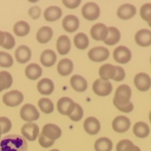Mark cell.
Returning a JSON list of instances; mask_svg holds the SVG:
<instances>
[{"instance_id": "obj_1", "label": "cell", "mask_w": 151, "mask_h": 151, "mask_svg": "<svg viewBox=\"0 0 151 151\" xmlns=\"http://www.w3.org/2000/svg\"><path fill=\"white\" fill-rule=\"evenodd\" d=\"M0 151H27V142L24 137L11 134L0 140Z\"/></svg>"}, {"instance_id": "obj_2", "label": "cell", "mask_w": 151, "mask_h": 151, "mask_svg": "<svg viewBox=\"0 0 151 151\" xmlns=\"http://www.w3.org/2000/svg\"><path fill=\"white\" fill-rule=\"evenodd\" d=\"M131 94H132V91L129 86L126 84L119 86L116 88V92H115L114 97L113 99V103H116L119 106L128 104L131 100Z\"/></svg>"}, {"instance_id": "obj_3", "label": "cell", "mask_w": 151, "mask_h": 151, "mask_svg": "<svg viewBox=\"0 0 151 151\" xmlns=\"http://www.w3.org/2000/svg\"><path fill=\"white\" fill-rule=\"evenodd\" d=\"M24 100V95L18 90H13L5 93L2 97V102L8 107H16Z\"/></svg>"}, {"instance_id": "obj_4", "label": "cell", "mask_w": 151, "mask_h": 151, "mask_svg": "<svg viewBox=\"0 0 151 151\" xmlns=\"http://www.w3.org/2000/svg\"><path fill=\"white\" fill-rule=\"evenodd\" d=\"M94 92L100 97L109 96L113 90L111 83L109 81H103L101 78L97 79L92 86Z\"/></svg>"}, {"instance_id": "obj_5", "label": "cell", "mask_w": 151, "mask_h": 151, "mask_svg": "<svg viewBox=\"0 0 151 151\" xmlns=\"http://www.w3.org/2000/svg\"><path fill=\"white\" fill-rule=\"evenodd\" d=\"M20 116L24 121L32 122L39 119L40 114L36 108L30 103L24 105L20 110Z\"/></svg>"}, {"instance_id": "obj_6", "label": "cell", "mask_w": 151, "mask_h": 151, "mask_svg": "<svg viewBox=\"0 0 151 151\" xmlns=\"http://www.w3.org/2000/svg\"><path fill=\"white\" fill-rule=\"evenodd\" d=\"M100 9L98 4L95 2H87L82 7V15L88 21H94L100 16Z\"/></svg>"}, {"instance_id": "obj_7", "label": "cell", "mask_w": 151, "mask_h": 151, "mask_svg": "<svg viewBox=\"0 0 151 151\" xmlns=\"http://www.w3.org/2000/svg\"><path fill=\"white\" fill-rule=\"evenodd\" d=\"M110 55L109 50L104 47H95L91 48L88 52V57L91 60L97 63L107 60Z\"/></svg>"}, {"instance_id": "obj_8", "label": "cell", "mask_w": 151, "mask_h": 151, "mask_svg": "<svg viewBox=\"0 0 151 151\" xmlns=\"http://www.w3.org/2000/svg\"><path fill=\"white\" fill-rule=\"evenodd\" d=\"M75 109V103L67 97H61L57 103V109L62 115L69 116Z\"/></svg>"}, {"instance_id": "obj_9", "label": "cell", "mask_w": 151, "mask_h": 151, "mask_svg": "<svg viewBox=\"0 0 151 151\" xmlns=\"http://www.w3.org/2000/svg\"><path fill=\"white\" fill-rule=\"evenodd\" d=\"M113 57L115 61L121 64H126L131 60L132 55L129 49L125 46H119L113 52Z\"/></svg>"}, {"instance_id": "obj_10", "label": "cell", "mask_w": 151, "mask_h": 151, "mask_svg": "<svg viewBox=\"0 0 151 151\" xmlns=\"http://www.w3.org/2000/svg\"><path fill=\"white\" fill-rule=\"evenodd\" d=\"M21 132L26 139L33 142L39 135V128L37 124L33 122H27L22 126Z\"/></svg>"}, {"instance_id": "obj_11", "label": "cell", "mask_w": 151, "mask_h": 151, "mask_svg": "<svg viewBox=\"0 0 151 151\" xmlns=\"http://www.w3.org/2000/svg\"><path fill=\"white\" fill-rule=\"evenodd\" d=\"M134 85L140 91H148L151 87V78L147 74L140 72L134 77Z\"/></svg>"}, {"instance_id": "obj_12", "label": "cell", "mask_w": 151, "mask_h": 151, "mask_svg": "<svg viewBox=\"0 0 151 151\" xmlns=\"http://www.w3.org/2000/svg\"><path fill=\"white\" fill-rule=\"evenodd\" d=\"M131 127V120L125 116H118L112 122V128L116 133L126 132Z\"/></svg>"}, {"instance_id": "obj_13", "label": "cell", "mask_w": 151, "mask_h": 151, "mask_svg": "<svg viewBox=\"0 0 151 151\" xmlns=\"http://www.w3.org/2000/svg\"><path fill=\"white\" fill-rule=\"evenodd\" d=\"M90 34L93 39L95 41H104L109 34V29L103 23H97L93 25L90 30Z\"/></svg>"}, {"instance_id": "obj_14", "label": "cell", "mask_w": 151, "mask_h": 151, "mask_svg": "<svg viewBox=\"0 0 151 151\" xmlns=\"http://www.w3.org/2000/svg\"><path fill=\"white\" fill-rule=\"evenodd\" d=\"M80 21L75 15H67L62 21V27L68 32H75L79 28Z\"/></svg>"}, {"instance_id": "obj_15", "label": "cell", "mask_w": 151, "mask_h": 151, "mask_svg": "<svg viewBox=\"0 0 151 151\" xmlns=\"http://www.w3.org/2000/svg\"><path fill=\"white\" fill-rule=\"evenodd\" d=\"M42 134L47 138L51 140H55L60 138L61 136V129L55 124H46L42 128Z\"/></svg>"}, {"instance_id": "obj_16", "label": "cell", "mask_w": 151, "mask_h": 151, "mask_svg": "<svg viewBox=\"0 0 151 151\" xmlns=\"http://www.w3.org/2000/svg\"><path fill=\"white\" fill-rule=\"evenodd\" d=\"M137 13V8L134 5L131 4H123L119 6L117 10V16L121 19L123 20H128L131 19L135 16Z\"/></svg>"}, {"instance_id": "obj_17", "label": "cell", "mask_w": 151, "mask_h": 151, "mask_svg": "<svg viewBox=\"0 0 151 151\" xmlns=\"http://www.w3.org/2000/svg\"><path fill=\"white\" fill-rule=\"evenodd\" d=\"M83 128L86 132L89 135H96L100 130V123L96 117L89 116L84 121Z\"/></svg>"}, {"instance_id": "obj_18", "label": "cell", "mask_w": 151, "mask_h": 151, "mask_svg": "<svg viewBox=\"0 0 151 151\" xmlns=\"http://www.w3.org/2000/svg\"><path fill=\"white\" fill-rule=\"evenodd\" d=\"M32 52H31L30 49L26 45H21L18 47L15 51V58L18 63H26L30 60Z\"/></svg>"}, {"instance_id": "obj_19", "label": "cell", "mask_w": 151, "mask_h": 151, "mask_svg": "<svg viewBox=\"0 0 151 151\" xmlns=\"http://www.w3.org/2000/svg\"><path fill=\"white\" fill-rule=\"evenodd\" d=\"M135 41L139 46L147 47L151 45V31L147 29H142L135 35Z\"/></svg>"}, {"instance_id": "obj_20", "label": "cell", "mask_w": 151, "mask_h": 151, "mask_svg": "<svg viewBox=\"0 0 151 151\" xmlns=\"http://www.w3.org/2000/svg\"><path fill=\"white\" fill-rule=\"evenodd\" d=\"M56 48L58 52L61 55L68 54L71 50V42L69 37L65 35L59 36L56 42Z\"/></svg>"}, {"instance_id": "obj_21", "label": "cell", "mask_w": 151, "mask_h": 151, "mask_svg": "<svg viewBox=\"0 0 151 151\" xmlns=\"http://www.w3.org/2000/svg\"><path fill=\"white\" fill-rule=\"evenodd\" d=\"M70 84L73 89L78 92H83L88 88L86 80L79 75H75L71 78Z\"/></svg>"}, {"instance_id": "obj_22", "label": "cell", "mask_w": 151, "mask_h": 151, "mask_svg": "<svg viewBox=\"0 0 151 151\" xmlns=\"http://www.w3.org/2000/svg\"><path fill=\"white\" fill-rule=\"evenodd\" d=\"M55 88L54 83L49 78H43L37 84L38 92L43 95H50L53 92Z\"/></svg>"}, {"instance_id": "obj_23", "label": "cell", "mask_w": 151, "mask_h": 151, "mask_svg": "<svg viewBox=\"0 0 151 151\" xmlns=\"http://www.w3.org/2000/svg\"><path fill=\"white\" fill-rule=\"evenodd\" d=\"M74 69L73 62L68 58H63L59 61L57 66L58 72L61 76H68L72 72Z\"/></svg>"}, {"instance_id": "obj_24", "label": "cell", "mask_w": 151, "mask_h": 151, "mask_svg": "<svg viewBox=\"0 0 151 151\" xmlns=\"http://www.w3.org/2000/svg\"><path fill=\"white\" fill-rule=\"evenodd\" d=\"M62 16V10L58 6H50L44 13V17L47 22H55L58 20Z\"/></svg>"}, {"instance_id": "obj_25", "label": "cell", "mask_w": 151, "mask_h": 151, "mask_svg": "<svg viewBox=\"0 0 151 151\" xmlns=\"http://www.w3.org/2000/svg\"><path fill=\"white\" fill-rule=\"evenodd\" d=\"M57 55L52 50H46L41 53L40 60L43 66L45 67H50L55 63Z\"/></svg>"}, {"instance_id": "obj_26", "label": "cell", "mask_w": 151, "mask_h": 151, "mask_svg": "<svg viewBox=\"0 0 151 151\" xmlns=\"http://www.w3.org/2000/svg\"><path fill=\"white\" fill-rule=\"evenodd\" d=\"M115 74H116L115 66L110 63L103 65L99 69V75L103 81H109L110 79H113L115 76Z\"/></svg>"}, {"instance_id": "obj_27", "label": "cell", "mask_w": 151, "mask_h": 151, "mask_svg": "<svg viewBox=\"0 0 151 151\" xmlns=\"http://www.w3.org/2000/svg\"><path fill=\"white\" fill-rule=\"evenodd\" d=\"M42 75V69L37 63H30L25 69V75L28 79L35 81Z\"/></svg>"}, {"instance_id": "obj_28", "label": "cell", "mask_w": 151, "mask_h": 151, "mask_svg": "<svg viewBox=\"0 0 151 151\" xmlns=\"http://www.w3.org/2000/svg\"><path fill=\"white\" fill-rule=\"evenodd\" d=\"M52 35V29L50 27L44 26L40 28L37 32L36 39L41 44H46L51 40Z\"/></svg>"}, {"instance_id": "obj_29", "label": "cell", "mask_w": 151, "mask_h": 151, "mask_svg": "<svg viewBox=\"0 0 151 151\" xmlns=\"http://www.w3.org/2000/svg\"><path fill=\"white\" fill-rule=\"evenodd\" d=\"M133 132L138 138L144 139L148 137L150 134V128L145 122H138L134 125Z\"/></svg>"}, {"instance_id": "obj_30", "label": "cell", "mask_w": 151, "mask_h": 151, "mask_svg": "<svg viewBox=\"0 0 151 151\" xmlns=\"http://www.w3.org/2000/svg\"><path fill=\"white\" fill-rule=\"evenodd\" d=\"M109 34L106 39L103 41V42L109 46H114L119 42L121 38V34L119 29L115 27H109Z\"/></svg>"}, {"instance_id": "obj_31", "label": "cell", "mask_w": 151, "mask_h": 151, "mask_svg": "<svg viewBox=\"0 0 151 151\" xmlns=\"http://www.w3.org/2000/svg\"><path fill=\"white\" fill-rule=\"evenodd\" d=\"M30 31L29 24L25 21H19L16 22L13 26V32L17 36L24 37L28 35Z\"/></svg>"}, {"instance_id": "obj_32", "label": "cell", "mask_w": 151, "mask_h": 151, "mask_svg": "<svg viewBox=\"0 0 151 151\" xmlns=\"http://www.w3.org/2000/svg\"><path fill=\"white\" fill-rule=\"evenodd\" d=\"M113 143L107 137H101L94 143V149L96 151H111Z\"/></svg>"}, {"instance_id": "obj_33", "label": "cell", "mask_w": 151, "mask_h": 151, "mask_svg": "<svg viewBox=\"0 0 151 151\" xmlns=\"http://www.w3.org/2000/svg\"><path fill=\"white\" fill-rule=\"evenodd\" d=\"M74 44L77 48L83 50L88 47L89 40L87 35L83 32H79L74 37Z\"/></svg>"}, {"instance_id": "obj_34", "label": "cell", "mask_w": 151, "mask_h": 151, "mask_svg": "<svg viewBox=\"0 0 151 151\" xmlns=\"http://www.w3.org/2000/svg\"><path fill=\"white\" fill-rule=\"evenodd\" d=\"M13 84V78L7 71L0 72V92L10 88Z\"/></svg>"}, {"instance_id": "obj_35", "label": "cell", "mask_w": 151, "mask_h": 151, "mask_svg": "<svg viewBox=\"0 0 151 151\" xmlns=\"http://www.w3.org/2000/svg\"><path fill=\"white\" fill-rule=\"evenodd\" d=\"M38 106L40 110L44 114L52 113L54 111V105L51 100L49 98H41L38 102Z\"/></svg>"}, {"instance_id": "obj_36", "label": "cell", "mask_w": 151, "mask_h": 151, "mask_svg": "<svg viewBox=\"0 0 151 151\" xmlns=\"http://www.w3.org/2000/svg\"><path fill=\"white\" fill-rule=\"evenodd\" d=\"M13 64V59L9 53L0 52V66L3 68H10Z\"/></svg>"}, {"instance_id": "obj_37", "label": "cell", "mask_w": 151, "mask_h": 151, "mask_svg": "<svg viewBox=\"0 0 151 151\" xmlns=\"http://www.w3.org/2000/svg\"><path fill=\"white\" fill-rule=\"evenodd\" d=\"M134 143L129 139H122L117 143L116 147V151H134Z\"/></svg>"}, {"instance_id": "obj_38", "label": "cell", "mask_w": 151, "mask_h": 151, "mask_svg": "<svg viewBox=\"0 0 151 151\" xmlns=\"http://www.w3.org/2000/svg\"><path fill=\"white\" fill-rule=\"evenodd\" d=\"M140 16L145 22H151V3H145L140 8Z\"/></svg>"}, {"instance_id": "obj_39", "label": "cell", "mask_w": 151, "mask_h": 151, "mask_svg": "<svg viewBox=\"0 0 151 151\" xmlns=\"http://www.w3.org/2000/svg\"><path fill=\"white\" fill-rule=\"evenodd\" d=\"M83 116V111L82 107L78 103H75V109L74 111L69 116V119L74 122H79Z\"/></svg>"}, {"instance_id": "obj_40", "label": "cell", "mask_w": 151, "mask_h": 151, "mask_svg": "<svg viewBox=\"0 0 151 151\" xmlns=\"http://www.w3.org/2000/svg\"><path fill=\"white\" fill-rule=\"evenodd\" d=\"M4 36H5V39H4V44L1 47L6 50H11L15 47L16 44V41H15V38L10 32H4Z\"/></svg>"}, {"instance_id": "obj_41", "label": "cell", "mask_w": 151, "mask_h": 151, "mask_svg": "<svg viewBox=\"0 0 151 151\" xmlns=\"http://www.w3.org/2000/svg\"><path fill=\"white\" fill-rule=\"evenodd\" d=\"M0 126L1 128V134H7L10 131L12 128L11 121L5 116H1L0 117Z\"/></svg>"}, {"instance_id": "obj_42", "label": "cell", "mask_w": 151, "mask_h": 151, "mask_svg": "<svg viewBox=\"0 0 151 151\" xmlns=\"http://www.w3.org/2000/svg\"><path fill=\"white\" fill-rule=\"evenodd\" d=\"M38 142H39L40 145L41 147H44V148H47V147H50L51 146H52L54 145L55 141L47 138V137H45L43 135L42 133H41L38 135Z\"/></svg>"}, {"instance_id": "obj_43", "label": "cell", "mask_w": 151, "mask_h": 151, "mask_svg": "<svg viewBox=\"0 0 151 151\" xmlns=\"http://www.w3.org/2000/svg\"><path fill=\"white\" fill-rule=\"evenodd\" d=\"M115 69H116V74H115L114 78H113L114 81L116 82L123 81L125 78V70L119 66H115Z\"/></svg>"}, {"instance_id": "obj_44", "label": "cell", "mask_w": 151, "mask_h": 151, "mask_svg": "<svg viewBox=\"0 0 151 151\" xmlns=\"http://www.w3.org/2000/svg\"><path fill=\"white\" fill-rule=\"evenodd\" d=\"M114 105L115 107L118 110L122 112H124V113H130V112H131L134 110V104L131 101L128 104L123 105V106H119V105L116 104V103H114Z\"/></svg>"}, {"instance_id": "obj_45", "label": "cell", "mask_w": 151, "mask_h": 151, "mask_svg": "<svg viewBox=\"0 0 151 151\" xmlns=\"http://www.w3.org/2000/svg\"><path fill=\"white\" fill-rule=\"evenodd\" d=\"M41 10L38 6H33L28 10L29 16L33 19H38L41 16Z\"/></svg>"}, {"instance_id": "obj_46", "label": "cell", "mask_w": 151, "mask_h": 151, "mask_svg": "<svg viewBox=\"0 0 151 151\" xmlns=\"http://www.w3.org/2000/svg\"><path fill=\"white\" fill-rule=\"evenodd\" d=\"M63 4L69 9H75L81 4L82 0H61Z\"/></svg>"}, {"instance_id": "obj_47", "label": "cell", "mask_w": 151, "mask_h": 151, "mask_svg": "<svg viewBox=\"0 0 151 151\" xmlns=\"http://www.w3.org/2000/svg\"><path fill=\"white\" fill-rule=\"evenodd\" d=\"M4 39H5V36H4V32H2V31L0 30V47L3 45Z\"/></svg>"}, {"instance_id": "obj_48", "label": "cell", "mask_w": 151, "mask_h": 151, "mask_svg": "<svg viewBox=\"0 0 151 151\" xmlns=\"http://www.w3.org/2000/svg\"><path fill=\"white\" fill-rule=\"evenodd\" d=\"M134 151H141V150H140V148L138 147V146L135 145V147H134Z\"/></svg>"}, {"instance_id": "obj_49", "label": "cell", "mask_w": 151, "mask_h": 151, "mask_svg": "<svg viewBox=\"0 0 151 151\" xmlns=\"http://www.w3.org/2000/svg\"><path fill=\"white\" fill-rule=\"evenodd\" d=\"M28 1H29V2H32V3H35V2H37V1H38V0H28Z\"/></svg>"}, {"instance_id": "obj_50", "label": "cell", "mask_w": 151, "mask_h": 151, "mask_svg": "<svg viewBox=\"0 0 151 151\" xmlns=\"http://www.w3.org/2000/svg\"><path fill=\"white\" fill-rule=\"evenodd\" d=\"M149 119H150V123H151V110H150V114H149Z\"/></svg>"}, {"instance_id": "obj_51", "label": "cell", "mask_w": 151, "mask_h": 151, "mask_svg": "<svg viewBox=\"0 0 151 151\" xmlns=\"http://www.w3.org/2000/svg\"><path fill=\"white\" fill-rule=\"evenodd\" d=\"M1 126H0V139H1Z\"/></svg>"}, {"instance_id": "obj_52", "label": "cell", "mask_w": 151, "mask_h": 151, "mask_svg": "<svg viewBox=\"0 0 151 151\" xmlns=\"http://www.w3.org/2000/svg\"><path fill=\"white\" fill-rule=\"evenodd\" d=\"M50 151H60L59 150H57V149H53V150H50Z\"/></svg>"}, {"instance_id": "obj_53", "label": "cell", "mask_w": 151, "mask_h": 151, "mask_svg": "<svg viewBox=\"0 0 151 151\" xmlns=\"http://www.w3.org/2000/svg\"><path fill=\"white\" fill-rule=\"evenodd\" d=\"M148 25L151 27V22H148Z\"/></svg>"}, {"instance_id": "obj_54", "label": "cell", "mask_w": 151, "mask_h": 151, "mask_svg": "<svg viewBox=\"0 0 151 151\" xmlns=\"http://www.w3.org/2000/svg\"><path fill=\"white\" fill-rule=\"evenodd\" d=\"M150 63H151V58H150Z\"/></svg>"}]
</instances>
